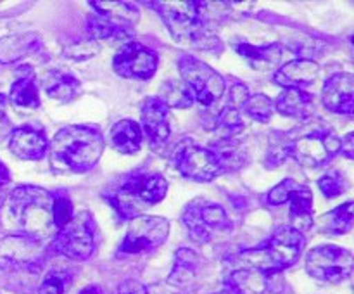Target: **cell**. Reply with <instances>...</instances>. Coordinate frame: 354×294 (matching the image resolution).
Instances as JSON below:
<instances>
[{"instance_id":"obj_1","label":"cell","mask_w":354,"mask_h":294,"mask_svg":"<svg viewBox=\"0 0 354 294\" xmlns=\"http://www.w3.org/2000/svg\"><path fill=\"white\" fill-rule=\"evenodd\" d=\"M106 149V138L97 127L69 125L61 128L48 142L52 168L66 173H86L99 163Z\"/></svg>"},{"instance_id":"obj_22","label":"cell","mask_w":354,"mask_h":294,"mask_svg":"<svg viewBox=\"0 0 354 294\" xmlns=\"http://www.w3.org/2000/svg\"><path fill=\"white\" fill-rule=\"evenodd\" d=\"M40 47L41 38L35 31L3 37L0 38V62L2 64H12V62L28 57V55L37 54Z\"/></svg>"},{"instance_id":"obj_13","label":"cell","mask_w":354,"mask_h":294,"mask_svg":"<svg viewBox=\"0 0 354 294\" xmlns=\"http://www.w3.org/2000/svg\"><path fill=\"white\" fill-rule=\"evenodd\" d=\"M306 272L320 282H342L353 273V252L332 244L317 246L306 255Z\"/></svg>"},{"instance_id":"obj_28","label":"cell","mask_w":354,"mask_h":294,"mask_svg":"<svg viewBox=\"0 0 354 294\" xmlns=\"http://www.w3.org/2000/svg\"><path fill=\"white\" fill-rule=\"evenodd\" d=\"M225 287L234 294H265L268 282H266L265 273L245 266V268L234 270L227 277Z\"/></svg>"},{"instance_id":"obj_19","label":"cell","mask_w":354,"mask_h":294,"mask_svg":"<svg viewBox=\"0 0 354 294\" xmlns=\"http://www.w3.org/2000/svg\"><path fill=\"white\" fill-rule=\"evenodd\" d=\"M320 75V64L313 59H294L280 66L273 75V82L283 89H303L313 85Z\"/></svg>"},{"instance_id":"obj_11","label":"cell","mask_w":354,"mask_h":294,"mask_svg":"<svg viewBox=\"0 0 354 294\" xmlns=\"http://www.w3.org/2000/svg\"><path fill=\"white\" fill-rule=\"evenodd\" d=\"M47 248L40 241L23 234H10L0 239V270L2 272H40Z\"/></svg>"},{"instance_id":"obj_45","label":"cell","mask_w":354,"mask_h":294,"mask_svg":"<svg viewBox=\"0 0 354 294\" xmlns=\"http://www.w3.org/2000/svg\"><path fill=\"white\" fill-rule=\"evenodd\" d=\"M80 294H102V289H100L99 286H95V284H90V286L83 287V289L80 291Z\"/></svg>"},{"instance_id":"obj_3","label":"cell","mask_w":354,"mask_h":294,"mask_svg":"<svg viewBox=\"0 0 354 294\" xmlns=\"http://www.w3.org/2000/svg\"><path fill=\"white\" fill-rule=\"evenodd\" d=\"M168 192V182L159 173H137L127 175L116 187L104 192V199L109 201L120 220H133L140 217L149 206L161 203Z\"/></svg>"},{"instance_id":"obj_33","label":"cell","mask_w":354,"mask_h":294,"mask_svg":"<svg viewBox=\"0 0 354 294\" xmlns=\"http://www.w3.org/2000/svg\"><path fill=\"white\" fill-rule=\"evenodd\" d=\"M75 272L69 268H50L45 273L37 294H66L71 287Z\"/></svg>"},{"instance_id":"obj_36","label":"cell","mask_w":354,"mask_h":294,"mask_svg":"<svg viewBox=\"0 0 354 294\" xmlns=\"http://www.w3.org/2000/svg\"><path fill=\"white\" fill-rule=\"evenodd\" d=\"M162 92L165 95L161 97L162 102L168 107H178V109H183V107H190L194 102V95L189 90V86L180 80V82H166L165 86H162Z\"/></svg>"},{"instance_id":"obj_25","label":"cell","mask_w":354,"mask_h":294,"mask_svg":"<svg viewBox=\"0 0 354 294\" xmlns=\"http://www.w3.org/2000/svg\"><path fill=\"white\" fill-rule=\"evenodd\" d=\"M142 140H144V135H142L140 125L133 120H128V118L114 123L109 131L111 145L121 154L138 152L142 147Z\"/></svg>"},{"instance_id":"obj_39","label":"cell","mask_w":354,"mask_h":294,"mask_svg":"<svg viewBox=\"0 0 354 294\" xmlns=\"http://www.w3.org/2000/svg\"><path fill=\"white\" fill-rule=\"evenodd\" d=\"M99 52V47L93 40H85V42H78V44H73L69 47H66L62 50V55L66 57L73 59V61H86V59L93 57Z\"/></svg>"},{"instance_id":"obj_14","label":"cell","mask_w":354,"mask_h":294,"mask_svg":"<svg viewBox=\"0 0 354 294\" xmlns=\"http://www.w3.org/2000/svg\"><path fill=\"white\" fill-rule=\"evenodd\" d=\"M341 138L330 128H313L306 134L292 138V158L308 168H318L339 154Z\"/></svg>"},{"instance_id":"obj_23","label":"cell","mask_w":354,"mask_h":294,"mask_svg":"<svg viewBox=\"0 0 354 294\" xmlns=\"http://www.w3.org/2000/svg\"><path fill=\"white\" fill-rule=\"evenodd\" d=\"M41 85L50 99L62 104L71 102L82 93V83L78 82V78H75L71 73L59 71V69L45 73L41 78Z\"/></svg>"},{"instance_id":"obj_34","label":"cell","mask_w":354,"mask_h":294,"mask_svg":"<svg viewBox=\"0 0 354 294\" xmlns=\"http://www.w3.org/2000/svg\"><path fill=\"white\" fill-rule=\"evenodd\" d=\"M242 111L254 121L268 123L272 120L273 113H275V106H273V100L268 95H265V93H254V95L248 97V100L242 106Z\"/></svg>"},{"instance_id":"obj_35","label":"cell","mask_w":354,"mask_h":294,"mask_svg":"<svg viewBox=\"0 0 354 294\" xmlns=\"http://www.w3.org/2000/svg\"><path fill=\"white\" fill-rule=\"evenodd\" d=\"M52 194V221H54L55 232H59L61 228H64L69 223V220L75 214L73 210L71 197L66 190H57V192Z\"/></svg>"},{"instance_id":"obj_27","label":"cell","mask_w":354,"mask_h":294,"mask_svg":"<svg viewBox=\"0 0 354 294\" xmlns=\"http://www.w3.org/2000/svg\"><path fill=\"white\" fill-rule=\"evenodd\" d=\"M197 268H199V256H197L196 251L189 248L176 249L168 284L171 287H178V289L187 287L196 279Z\"/></svg>"},{"instance_id":"obj_17","label":"cell","mask_w":354,"mask_h":294,"mask_svg":"<svg viewBox=\"0 0 354 294\" xmlns=\"http://www.w3.org/2000/svg\"><path fill=\"white\" fill-rule=\"evenodd\" d=\"M322 102L328 111L342 116H353L354 78L351 73H337L325 82L322 89Z\"/></svg>"},{"instance_id":"obj_38","label":"cell","mask_w":354,"mask_h":294,"mask_svg":"<svg viewBox=\"0 0 354 294\" xmlns=\"http://www.w3.org/2000/svg\"><path fill=\"white\" fill-rule=\"evenodd\" d=\"M297 185H299V182H296L294 178L282 180V182L277 183V185L266 194V204H270V206H282V204H286L287 201H289L290 194L296 190Z\"/></svg>"},{"instance_id":"obj_12","label":"cell","mask_w":354,"mask_h":294,"mask_svg":"<svg viewBox=\"0 0 354 294\" xmlns=\"http://www.w3.org/2000/svg\"><path fill=\"white\" fill-rule=\"evenodd\" d=\"M169 235V221L158 214H140L130 220L120 255H145L161 248Z\"/></svg>"},{"instance_id":"obj_4","label":"cell","mask_w":354,"mask_h":294,"mask_svg":"<svg viewBox=\"0 0 354 294\" xmlns=\"http://www.w3.org/2000/svg\"><path fill=\"white\" fill-rule=\"evenodd\" d=\"M145 6L154 7L176 42L199 45L201 48H211V42L220 44L207 33V19L204 16L206 2L175 0V2H147Z\"/></svg>"},{"instance_id":"obj_20","label":"cell","mask_w":354,"mask_h":294,"mask_svg":"<svg viewBox=\"0 0 354 294\" xmlns=\"http://www.w3.org/2000/svg\"><path fill=\"white\" fill-rule=\"evenodd\" d=\"M9 102L23 109H38L40 107V93H38L37 75L30 64H21L16 69V80L10 85Z\"/></svg>"},{"instance_id":"obj_42","label":"cell","mask_w":354,"mask_h":294,"mask_svg":"<svg viewBox=\"0 0 354 294\" xmlns=\"http://www.w3.org/2000/svg\"><path fill=\"white\" fill-rule=\"evenodd\" d=\"M118 294H149V291L147 287H145L142 282H138V280L128 279L120 284V287H118Z\"/></svg>"},{"instance_id":"obj_24","label":"cell","mask_w":354,"mask_h":294,"mask_svg":"<svg viewBox=\"0 0 354 294\" xmlns=\"http://www.w3.org/2000/svg\"><path fill=\"white\" fill-rule=\"evenodd\" d=\"M235 50L241 57L249 62V66L258 71H268L277 68L282 61L283 47L280 44L272 45H251V44H237Z\"/></svg>"},{"instance_id":"obj_8","label":"cell","mask_w":354,"mask_h":294,"mask_svg":"<svg viewBox=\"0 0 354 294\" xmlns=\"http://www.w3.org/2000/svg\"><path fill=\"white\" fill-rule=\"evenodd\" d=\"M169 165L194 182H211L223 175L220 161L211 147H203L192 138H182L169 151Z\"/></svg>"},{"instance_id":"obj_15","label":"cell","mask_w":354,"mask_h":294,"mask_svg":"<svg viewBox=\"0 0 354 294\" xmlns=\"http://www.w3.org/2000/svg\"><path fill=\"white\" fill-rule=\"evenodd\" d=\"M158 64V54L138 42L123 45L113 57L114 73L124 80H151Z\"/></svg>"},{"instance_id":"obj_40","label":"cell","mask_w":354,"mask_h":294,"mask_svg":"<svg viewBox=\"0 0 354 294\" xmlns=\"http://www.w3.org/2000/svg\"><path fill=\"white\" fill-rule=\"evenodd\" d=\"M249 95H251V93H249V89L244 85V83H235V85L230 89L228 104L242 111V106H244V102L248 100Z\"/></svg>"},{"instance_id":"obj_30","label":"cell","mask_w":354,"mask_h":294,"mask_svg":"<svg viewBox=\"0 0 354 294\" xmlns=\"http://www.w3.org/2000/svg\"><path fill=\"white\" fill-rule=\"evenodd\" d=\"M353 201H346L344 204L337 206L335 210L328 211V213L322 214L318 220V228L325 234H348L353 228Z\"/></svg>"},{"instance_id":"obj_29","label":"cell","mask_w":354,"mask_h":294,"mask_svg":"<svg viewBox=\"0 0 354 294\" xmlns=\"http://www.w3.org/2000/svg\"><path fill=\"white\" fill-rule=\"evenodd\" d=\"M211 151L216 154L223 172H235L248 161V152L237 138H216Z\"/></svg>"},{"instance_id":"obj_10","label":"cell","mask_w":354,"mask_h":294,"mask_svg":"<svg viewBox=\"0 0 354 294\" xmlns=\"http://www.w3.org/2000/svg\"><path fill=\"white\" fill-rule=\"evenodd\" d=\"M178 69L182 82L192 92L194 102L201 104L203 107H209L223 97L227 83L223 76L209 64L194 55H183L178 61Z\"/></svg>"},{"instance_id":"obj_44","label":"cell","mask_w":354,"mask_h":294,"mask_svg":"<svg viewBox=\"0 0 354 294\" xmlns=\"http://www.w3.org/2000/svg\"><path fill=\"white\" fill-rule=\"evenodd\" d=\"M10 182V172L9 168H7L6 165H3L2 161H0V189H2L3 185H7V183Z\"/></svg>"},{"instance_id":"obj_9","label":"cell","mask_w":354,"mask_h":294,"mask_svg":"<svg viewBox=\"0 0 354 294\" xmlns=\"http://www.w3.org/2000/svg\"><path fill=\"white\" fill-rule=\"evenodd\" d=\"M182 225L197 244H207L216 234H227L234 227L230 217L220 204L201 199L192 201L183 208Z\"/></svg>"},{"instance_id":"obj_47","label":"cell","mask_w":354,"mask_h":294,"mask_svg":"<svg viewBox=\"0 0 354 294\" xmlns=\"http://www.w3.org/2000/svg\"><path fill=\"white\" fill-rule=\"evenodd\" d=\"M3 199H6V197H3V194L0 192V210H2V206H3Z\"/></svg>"},{"instance_id":"obj_5","label":"cell","mask_w":354,"mask_h":294,"mask_svg":"<svg viewBox=\"0 0 354 294\" xmlns=\"http://www.w3.org/2000/svg\"><path fill=\"white\" fill-rule=\"evenodd\" d=\"M304 244L306 239L299 230L292 227H282L261 246L242 251L239 259L244 261L245 266L258 270L265 275L279 273L292 266L301 258Z\"/></svg>"},{"instance_id":"obj_26","label":"cell","mask_w":354,"mask_h":294,"mask_svg":"<svg viewBox=\"0 0 354 294\" xmlns=\"http://www.w3.org/2000/svg\"><path fill=\"white\" fill-rule=\"evenodd\" d=\"M290 204V220H292V228L303 230L313 225V192L308 185H297L296 190L290 194L289 201Z\"/></svg>"},{"instance_id":"obj_41","label":"cell","mask_w":354,"mask_h":294,"mask_svg":"<svg viewBox=\"0 0 354 294\" xmlns=\"http://www.w3.org/2000/svg\"><path fill=\"white\" fill-rule=\"evenodd\" d=\"M7 106H9V99L7 95L0 93V140L10 131V120L7 116Z\"/></svg>"},{"instance_id":"obj_37","label":"cell","mask_w":354,"mask_h":294,"mask_svg":"<svg viewBox=\"0 0 354 294\" xmlns=\"http://www.w3.org/2000/svg\"><path fill=\"white\" fill-rule=\"evenodd\" d=\"M318 189L327 199H334V197L346 192L348 180H346L344 173L339 172V169H328L324 176L318 178Z\"/></svg>"},{"instance_id":"obj_32","label":"cell","mask_w":354,"mask_h":294,"mask_svg":"<svg viewBox=\"0 0 354 294\" xmlns=\"http://www.w3.org/2000/svg\"><path fill=\"white\" fill-rule=\"evenodd\" d=\"M292 154V137L282 131H273L270 135V145L265 156L266 168H277Z\"/></svg>"},{"instance_id":"obj_46","label":"cell","mask_w":354,"mask_h":294,"mask_svg":"<svg viewBox=\"0 0 354 294\" xmlns=\"http://www.w3.org/2000/svg\"><path fill=\"white\" fill-rule=\"evenodd\" d=\"M218 294H234V293H232L230 289H227V287H223V291H221V293H218Z\"/></svg>"},{"instance_id":"obj_18","label":"cell","mask_w":354,"mask_h":294,"mask_svg":"<svg viewBox=\"0 0 354 294\" xmlns=\"http://www.w3.org/2000/svg\"><path fill=\"white\" fill-rule=\"evenodd\" d=\"M9 149L14 156L26 161L44 159L48 152V138L41 128L23 125L10 131Z\"/></svg>"},{"instance_id":"obj_6","label":"cell","mask_w":354,"mask_h":294,"mask_svg":"<svg viewBox=\"0 0 354 294\" xmlns=\"http://www.w3.org/2000/svg\"><path fill=\"white\" fill-rule=\"evenodd\" d=\"M92 12L86 17V30L92 40L111 44H130L135 38V26L140 19L135 3L128 2H88Z\"/></svg>"},{"instance_id":"obj_43","label":"cell","mask_w":354,"mask_h":294,"mask_svg":"<svg viewBox=\"0 0 354 294\" xmlns=\"http://www.w3.org/2000/svg\"><path fill=\"white\" fill-rule=\"evenodd\" d=\"M339 152H341L346 159L354 158V134L353 131H349V134H346L344 137L341 138V144H339Z\"/></svg>"},{"instance_id":"obj_7","label":"cell","mask_w":354,"mask_h":294,"mask_svg":"<svg viewBox=\"0 0 354 294\" xmlns=\"http://www.w3.org/2000/svg\"><path fill=\"white\" fill-rule=\"evenodd\" d=\"M97 248V225L88 211L73 214L69 223L59 232L47 246V255H59L75 261L92 258Z\"/></svg>"},{"instance_id":"obj_31","label":"cell","mask_w":354,"mask_h":294,"mask_svg":"<svg viewBox=\"0 0 354 294\" xmlns=\"http://www.w3.org/2000/svg\"><path fill=\"white\" fill-rule=\"evenodd\" d=\"M245 128L244 120H242L241 109L237 107L227 106L220 111L214 121V130L218 131V138H237L239 134H242Z\"/></svg>"},{"instance_id":"obj_16","label":"cell","mask_w":354,"mask_h":294,"mask_svg":"<svg viewBox=\"0 0 354 294\" xmlns=\"http://www.w3.org/2000/svg\"><path fill=\"white\" fill-rule=\"evenodd\" d=\"M142 135H145L152 147H161L166 144L171 134L169 125V107L162 102L161 97L145 99L140 113Z\"/></svg>"},{"instance_id":"obj_2","label":"cell","mask_w":354,"mask_h":294,"mask_svg":"<svg viewBox=\"0 0 354 294\" xmlns=\"http://www.w3.org/2000/svg\"><path fill=\"white\" fill-rule=\"evenodd\" d=\"M7 213L21 234L44 241L55 235L52 221V194L37 185H19L9 194Z\"/></svg>"},{"instance_id":"obj_21","label":"cell","mask_w":354,"mask_h":294,"mask_svg":"<svg viewBox=\"0 0 354 294\" xmlns=\"http://www.w3.org/2000/svg\"><path fill=\"white\" fill-rule=\"evenodd\" d=\"M277 113L294 120H310L315 113V99L303 89H283L273 102Z\"/></svg>"}]
</instances>
